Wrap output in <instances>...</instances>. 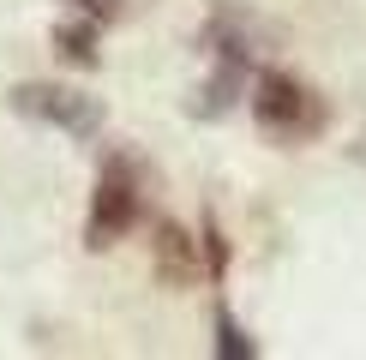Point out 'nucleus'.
<instances>
[{
    "label": "nucleus",
    "mask_w": 366,
    "mask_h": 360,
    "mask_svg": "<svg viewBox=\"0 0 366 360\" xmlns=\"http://www.w3.org/2000/svg\"><path fill=\"white\" fill-rule=\"evenodd\" d=\"M66 6L72 12H90V19L102 24V19H114V12H120V0H66Z\"/></svg>",
    "instance_id": "9"
},
{
    "label": "nucleus",
    "mask_w": 366,
    "mask_h": 360,
    "mask_svg": "<svg viewBox=\"0 0 366 360\" xmlns=\"http://www.w3.org/2000/svg\"><path fill=\"white\" fill-rule=\"evenodd\" d=\"M252 120H258V132L277 139V144H307V139L325 132L330 102L318 96L312 84H300L295 72H258V84H252Z\"/></svg>",
    "instance_id": "1"
},
{
    "label": "nucleus",
    "mask_w": 366,
    "mask_h": 360,
    "mask_svg": "<svg viewBox=\"0 0 366 360\" xmlns=\"http://www.w3.org/2000/svg\"><path fill=\"white\" fill-rule=\"evenodd\" d=\"M217 354H222V360H252V354H258V342L234 324V312H228V306L217 312Z\"/></svg>",
    "instance_id": "7"
},
{
    "label": "nucleus",
    "mask_w": 366,
    "mask_h": 360,
    "mask_svg": "<svg viewBox=\"0 0 366 360\" xmlns=\"http://www.w3.org/2000/svg\"><path fill=\"white\" fill-rule=\"evenodd\" d=\"M150 252H157V282L162 289H187V282L198 276V240L180 229V222H157Z\"/></svg>",
    "instance_id": "5"
},
{
    "label": "nucleus",
    "mask_w": 366,
    "mask_h": 360,
    "mask_svg": "<svg viewBox=\"0 0 366 360\" xmlns=\"http://www.w3.org/2000/svg\"><path fill=\"white\" fill-rule=\"evenodd\" d=\"M12 109H19L24 120H42V126H60L66 139H97L102 120H109V109H102L97 96H84V90L72 84H12Z\"/></svg>",
    "instance_id": "4"
},
{
    "label": "nucleus",
    "mask_w": 366,
    "mask_h": 360,
    "mask_svg": "<svg viewBox=\"0 0 366 360\" xmlns=\"http://www.w3.org/2000/svg\"><path fill=\"white\" fill-rule=\"evenodd\" d=\"M222 24H228V19H222ZM204 54H210V72H204V84L192 90V102H187V109H192L198 120H222L240 96H247V79H252V49L240 42V30L228 24V36H217V30L204 36Z\"/></svg>",
    "instance_id": "3"
},
{
    "label": "nucleus",
    "mask_w": 366,
    "mask_h": 360,
    "mask_svg": "<svg viewBox=\"0 0 366 360\" xmlns=\"http://www.w3.org/2000/svg\"><path fill=\"white\" fill-rule=\"evenodd\" d=\"M204 252H210L204 270H210V276H222V270H228V240L217 234V222H204Z\"/></svg>",
    "instance_id": "8"
},
{
    "label": "nucleus",
    "mask_w": 366,
    "mask_h": 360,
    "mask_svg": "<svg viewBox=\"0 0 366 360\" xmlns=\"http://www.w3.org/2000/svg\"><path fill=\"white\" fill-rule=\"evenodd\" d=\"M139 174H132L127 156H109L97 174V192H90V216H84V246L90 252H109L114 240L132 234V222H139Z\"/></svg>",
    "instance_id": "2"
},
{
    "label": "nucleus",
    "mask_w": 366,
    "mask_h": 360,
    "mask_svg": "<svg viewBox=\"0 0 366 360\" xmlns=\"http://www.w3.org/2000/svg\"><path fill=\"white\" fill-rule=\"evenodd\" d=\"M54 54L66 60V66H97V19L90 12H72L66 24H54Z\"/></svg>",
    "instance_id": "6"
}]
</instances>
